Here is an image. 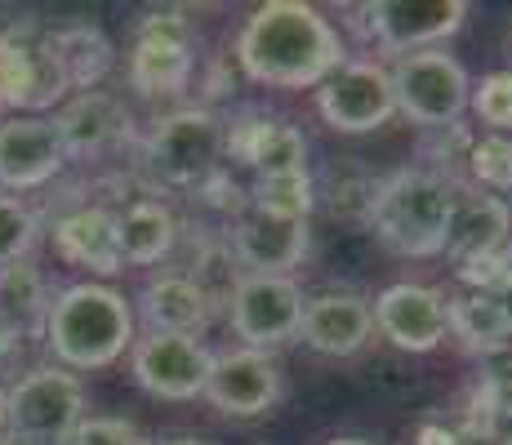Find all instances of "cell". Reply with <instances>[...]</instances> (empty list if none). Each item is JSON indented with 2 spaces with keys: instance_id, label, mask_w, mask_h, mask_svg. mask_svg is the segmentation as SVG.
<instances>
[{
  "instance_id": "74e56055",
  "label": "cell",
  "mask_w": 512,
  "mask_h": 445,
  "mask_svg": "<svg viewBox=\"0 0 512 445\" xmlns=\"http://www.w3.org/2000/svg\"><path fill=\"white\" fill-rule=\"evenodd\" d=\"M18 339H23V334L18 330H9L5 321H0V365L9 361V356H14V348H18Z\"/></svg>"
},
{
  "instance_id": "d590c367",
  "label": "cell",
  "mask_w": 512,
  "mask_h": 445,
  "mask_svg": "<svg viewBox=\"0 0 512 445\" xmlns=\"http://www.w3.org/2000/svg\"><path fill=\"white\" fill-rule=\"evenodd\" d=\"M486 432H490V437H495L499 445H512V405H504L499 414H490Z\"/></svg>"
},
{
  "instance_id": "4316f807",
  "label": "cell",
  "mask_w": 512,
  "mask_h": 445,
  "mask_svg": "<svg viewBox=\"0 0 512 445\" xmlns=\"http://www.w3.org/2000/svg\"><path fill=\"white\" fill-rule=\"evenodd\" d=\"M241 276L245 272H241V263H236L232 245L219 241V236H210V241H201V250H196L192 276H187V281L205 294V303H210V308H228L236 285H241Z\"/></svg>"
},
{
  "instance_id": "8fae6325",
  "label": "cell",
  "mask_w": 512,
  "mask_h": 445,
  "mask_svg": "<svg viewBox=\"0 0 512 445\" xmlns=\"http://www.w3.org/2000/svg\"><path fill=\"white\" fill-rule=\"evenodd\" d=\"M317 112L334 134H370L397 116L392 76L379 63H343L317 85Z\"/></svg>"
},
{
  "instance_id": "2e32d148",
  "label": "cell",
  "mask_w": 512,
  "mask_h": 445,
  "mask_svg": "<svg viewBox=\"0 0 512 445\" xmlns=\"http://www.w3.org/2000/svg\"><path fill=\"white\" fill-rule=\"evenodd\" d=\"M63 161V143H58L54 125L41 116H9L0 125V187H9V192L45 187L63 170Z\"/></svg>"
},
{
  "instance_id": "603a6c76",
  "label": "cell",
  "mask_w": 512,
  "mask_h": 445,
  "mask_svg": "<svg viewBox=\"0 0 512 445\" xmlns=\"http://www.w3.org/2000/svg\"><path fill=\"white\" fill-rule=\"evenodd\" d=\"M446 330L455 334L472 356H490V352L512 348V325H508V312H504V303H499V294L468 290V294L446 299Z\"/></svg>"
},
{
  "instance_id": "30bf717a",
  "label": "cell",
  "mask_w": 512,
  "mask_h": 445,
  "mask_svg": "<svg viewBox=\"0 0 512 445\" xmlns=\"http://www.w3.org/2000/svg\"><path fill=\"white\" fill-rule=\"evenodd\" d=\"M228 321L245 348H254V352L281 348V343L299 339L303 290L290 276H250L245 272L232 303H228Z\"/></svg>"
},
{
  "instance_id": "7c38bea8",
  "label": "cell",
  "mask_w": 512,
  "mask_h": 445,
  "mask_svg": "<svg viewBox=\"0 0 512 445\" xmlns=\"http://www.w3.org/2000/svg\"><path fill=\"white\" fill-rule=\"evenodd\" d=\"M214 370V352L183 334H147L134 343V379L161 401H196Z\"/></svg>"
},
{
  "instance_id": "836d02e7",
  "label": "cell",
  "mask_w": 512,
  "mask_h": 445,
  "mask_svg": "<svg viewBox=\"0 0 512 445\" xmlns=\"http://www.w3.org/2000/svg\"><path fill=\"white\" fill-rule=\"evenodd\" d=\"M67 445H143V432L125 419H81Z\"/></svg>"
},
{
  "instance_id": "7a4b0ae2",
  "label": "cell",
  "mask_w": 512,
  "mask_h": 445,
  "mask_svg": "<svg viewBox=\"0 0 512 445\" xmlns=\"http://www.w3.org/2000/svg\"><path fill=\"white\" fill-rule=\"evenodd\" d=\"M45 343L63 370H107L134 343V312L107 285H67L45 312Z\"/></svg>"
},
{
  "instance_id": "d6986e66",
  "label": "cell",
  "mask_w": 512,
  "mask_h": 445,
  "mask_svg": "<svg viewBox=\"0 0 512 445\" xmlns=\"http://www.w3.org/2000/svg\"><path fill=\"white\" fill-rule=\"evenodd\" d=\"M512 245V210L499 196L481 192H455L450 196V219H446V245L441 254H450L455 263L481 259Z\"/></svg>"
},
{
  "instance_id": "83f0119b",
  "label": "cell",
  "mask_w": 512,
  "mask_h": 445,
  "mask_svg": "<svg viewBox=\"0 0 512 445\" xmlns=\"http://www.w3.org/2000/svg\"><path fill=\"white\" fill-rule=\"evenodd\" d=\"M317 205V187L308 174H281V178H259L250 192V210L277 214V219H303Z\"/></svg>"
},
{
  "instance_id": "4fadbf2b",
  "label": "cell",
  "mask_w": 512,
  "mask_h": 445,
  "mask_svg": "<svg viewBox=\"0 0 512 445\" xmlns=\"http://www.w3.org/2000/svg\"><path fill=\"white\" fill-rule=\"evenodd\" d=\"M281 392V370L268 352H254V348H236L214 356V370L210 383H205V397L219 414L228 419H254L263 414Z\"/></svg>"
},
{
  "instance_id": "e575fe53",
  "label": "cell",
  "mask_w": 512,
  "mask_h": 445,
  "mask_svg": "<svg viewBox=\"0 0 512 445\" xmlns=\"http://www.w3.org/2000/svg\"><path fill=\"white\" fill-rule=\"evenodd\" d=\"M455 432L459 428H446V423H437V419H428V423H423V428H419V445H455Z\"/></svg>"
},
{
  "instance_id": "4dcf8cb0",
  "label": "cell",
  "mask_w": 512,
  "mask_h": 445,
  "mask_svg": "<svg viewBox=\"0 0 512 445\" xmlns=\"http://www.w3.org/2000/svg\"><path fill=\"white\" fill-rule=\"evenodd\" d=\"M468 107L477 112L481 125H490V134L512 130V72H490L472 85Z\"/></svg>"
},
{
  "instance_id": "cb8c5ba5",
  "label": "cell",
  "mask_w": 512,
  "mask_h": 445,
  "mask_svg": "<svg viewBox=\"0 0 512 445\" xmlns=\"http://www.w3.org/2000/svg\"><path fill=\"white\" fill-rule=\"evenodd\" d=\"M116 241H121V263L152 267L170 259V250L179 245V219L161 201H139L116 214Z\"/></svg>"
},
{
  "instance_id": "b9f144b4",
  "label": "cell",
  "mask_w": 512,
  "mask_h": 445,
  "mask_svg": "<svg viewBox=\"0 0 512 445\" xmlns=\"http://www.w3.org/2000/svg\"><path fill=\"white\" fill-rule=\"evenodd\" d=\"M165 445H205V441H192V437H183V441H165Z\"/></svg>"
},
{
  "instance_id": "e0dca14e",
  "label": "cell",
  "mask_w": 512,
  "mask_h": 445,
  "mask_svg": "<svg viewBox=\"0 0 512 445\" xmlns=\"http://www.w3.org/2000/svg\"><path fill=\"white\" fill-rule=\"evenodd\" d=\"M223 147L241 165H250L259 178H281V174H308V138L294 125L277 121V116H241L232 130H223Z\"/></svg>"
},
{
  "instance_id": "5bb4252c",
  "label": "cell",
  "mask_w": 512,
  "mask_h": 445,
  "mask_svg": "<svg viewBox=\"0 0 512 445\" xmlns=\"http://www.w3.org/2000/svg\"><path fill=\"white\" fill-rule=\"evenodd\" d=\"M374 325L379 334L401 352H432L446 339V299L428 285H388V290L374 299Z\"/></svg>"
},
{
  "instance_id": "60d3db41",
  "label": "cell",
  "mask_w": 512,
  "mask_h": 445,
  "mask_svg": "<svg viewBox=\"0 0 512 445\" xmlns=\"http://www.w3.org/2000/svg\"><path fill=\"white\" fill-rule=\"evenodd\" d=\"M330 445H370V441H357V437H339V441H330Z\"/></svg>"
},
{
  "instance_id": "8992f818",
  "label": "cell",
  "mask_w": 512,
  "mask_h": 445,
  "mask_svg": "<svg viewBox=\"0 0 512 445\" xmlns=\"http://www.w3.org/2000/svg\"><path fill=\"white\" fill-rule=\"evenodd\" d=\"M63 94L67 81L45 23L23 18L18 27L0 32V112H14V107L41 112V107H54Z\"/></svg>"
},
{
  "instance_id": "f546056e",
  "label": "cell",
  "mask_w": 512,
  "mask_h": 445,
  "mask_svg": "<svg viewBox=\"0 0 512 445\" xmlns=\"http://www.w3.org/2000/svg\"><path fill=\"white\" fill-rule=\"evenodd\" d=\"M36 232H41V223H36L32 205H23L18 196H0V267L27 263Z\"/></svg>"
},
{
  "instance_id": "52a82bcc",
  "label": "cell",
  "mask_w": 512,
  "mask_h": 445,
  "mask_svg": "<svg viewBox=\"0 0 512 445\" xmlns=\"http://www.w3.org/2000/svg\"><path fill=\"white\" fill-rule=\"evenodd\" d=\"M348 14V23L370 45L388 49V54H419V49H437L446 36L459 32L468 5L464 0H379V5H357Z\"/></svg>"
},
{
  "instance_id": "484cf974",
  "label": "cell",
  "mask_w": 512,
  "mask_h": 445,
  "mask_svg": "<svg viewBox=\"0 0 512 445\" xmlns=\"http://www.w3.org/2000/svg\"><path fill=\"white\" fill-rule=\"evenodd\" d=\"M45 312H49L45 276L36 272L32 263L0 267V321H5L9 330L27 334L36 321L45 325Z\"/></svg>"
},
{
  "instance_id": "1f68e13d",
  "label": "cell",
  "mask_w": 512,
  "mask_h": 445,
  "mask_svg": "<svg viewBox=\"0 0 512 445\" xmlns=\"http://www.w3.org/2000/svg\"><path fill=\"white\" fill-rule=\"evenodd\" d=\"M374 187H379V178H370L361 165H348V174H334L330 214L334 219H370Z\"/></svg>"
},
{
  "instance_id": "ab89813d",
  "label": "cell",
  "mask_w": 512,
  "mask_h": 445,
  "mask_svg": "<svg viewBox=\"0 0 512 445\" xmlns=\"http://www.w3.org/2000/svg\"><path fill=\"white\" fill-rule=\"evenodd\" d=\"M5 428H9V392L0 388V437H5Z\"/></svg>"
},
{
  "instance_id": "3957f363",
  "label": "cell",
  "mask_w": 512,
  "mask_h": 445,
  "mask_svg": "<svg viewBox=\"0 0 512 445\" xmlns=\"http://www.w3.org/2000/svg\"><path fill=\"white\" fill-rule=\"evenodd\" d=\"M450 196H455V187H450L446 174L406 165V170L379 178L366 223L401 259H432L446 245Z\"/></svg>"
},
{
  "instance_id": "f35d334b",
  "label": "cell",
  "mask_w": 512,
  "mask_h": 445,
  "mask_svg": "<svg viewBox=\"0 0 512 445\" xmlns=\"http://www.w3.org/2000/svg\"><path fill=\"white\" fill-rule=\"evenodd\" d=\"M499 303H504V312H508V325H512V272H508V281L499 285Z\"/></svg>"
},
{
  "instance_id": "6da1fadb",
  "label": "cell",
  "mask_w": 512,
  "mask_h": 445,
  "mask_svg": "<svg viewBox=\"0 0 512 445\" xmlns=\"http://www.w3.org/2000/svg\"><path fill=\"white\" fill-rule=\"evenodd\" d=\"M236 63L259 85L317 89L348 63V54H343L339 32L321 18V9L303 0H268L245 18L236 36Z\"/></svg>"
},
{
  "instance_id": "7bdbcfd3",
  "label": "cell",
  "mask_w": 512,
  "mask_h": 445,
  "mask_svg": "<svg viewBox=\"0 0 512 445\" xmlns=\"http://www.w3.org/2000/svg\"><path fill=\"white\" fill-rule=\"evenodd\" d=\"M5 445H14V441H5Z\"/></svg>"
},
{
  "instance_id": "d4e9b609",
  "label": "cell",
  "mask_w": 512,
  "mask_h": 445,
  "mask_svg": "<svg viewBox=\"0 0 512 445\" xmlns=\"http://www.w3.org/2000/svg\"><path fill=\"white\" fill-rule=\"evenodd\" d=\"M49 36H54V54H58V67H63L67 89L90 94V89L103 81L107 72H112L116 49L103 36V27L72 23V27H49Z\"/></svg>"
},
{
  "instance_id": "5b68a950",
  "label": "cell",
  "mask_w": 512,
  "mask_h": 445,
  "mask_svg": "<svg viewBox=\"0 0 512 445\" xmlns=\"http://www.w3.org/2000/svg\"><path fill=\"white\" fill-rule=\"evenodd\" d=\"M85 419L81 379L63 365H41L23 374L9 392V428L5 437L14 445H67Z\"/></svg>"
},
{
  "instance_id": "7402d4cb",
  "label": "cell",
  "mask_w": 512,
  "mask_h": 445,
  "mask_svg": "<svg viewBox=\"0 0 512 445\" xmlns=\"http://www.w3.org/2000/svg\"><path fill=\"white\" fill-rule=\"evenodd\" d=\"M139 308H143V321L152 325V334H183V339H201L214 316L205 294L187 276H156V281H147L139 294Z\"/></svg>"
},
{
  "instance_id": "277c9868",
  "label": "cell",
  "mask_w": 512,
  "mask_h": 445,
  "mask_svg": "<svg viewBox=\"0 0 512 445\" xmlns=\"http://www.w3.org/2000/svg\"><path fill=\"white\" fill-rule=\"evenodd\" d=\"M392 98H397V112L410 125L423 130H446L459 125V116L468 112V94L472 81L455 54L446 49H419V54H401L392 67Z\"/></svg>"
},
{
  "instance_id": "44dd1931",
  "label": "cell",
  "mask_w": 512,
  "mask_h": 445,
  "mask_svg": "<svg viewBox=\"0 0 512 445\" xmlns=\"http://www.w3.org/2000/svg\"><path fill=\"white\" fill-rule=\"evenodd\" d=\"M54 250L63 263L90 267L98 276L121 272V241H116V214L107 205H81L54 223Z\"/></svg>"
},
{
  "instance_id": "d6a6232c",
  "label": "cell",
  "mask_w": 512,
  "mask_h": 445,
  "mask_svg": "<svg viewBox=\"0 0 512 445\" xmlns=\"http://www.w3.org/2000/svg\"><path fill=\"white\" fill-rule=\"evenodd\" d=\"M455 272H459L464 285H472V290L499 294V285H504L508 272H512V245H504V250H495V254H481V259L455 263Z\"/></svg>"
},
{
  "instance_id": "f1b7e54d",
  "label": "cell",
  "mask_w": 512,
  "mask_h": 445,
  "mask_svg": "<svg viewBox=\"0 0 512 445\" xmlns=\"http://www.w3.org/2000/svg\"><path fill=\"white\" fill-rule=\"evenodd\" d=\"M464 161L481 187H490V192H512V138L508 134L472 138Z\"/></svg>"
},
{
  "instance_id": "ffe728a7",
  "label": "cell",
  "mask_w": 512,
  "mask_h": 445,
  "mask_svg": "<svg viewBox=\"0 0 512 445\" xmlns=\"http://www.w3.org/2000/svg\"><path fill=\"white\" fill-rule=\"evenodd\" d=\"M374 330L370 303L357 294H317V299L303 303V321L299 334L312 352L321 356H352L366 348Z\"/></svg>"
},
{
  "instance_id": "9c48e42d",
  "label": "cell",
  "mask_w": 512,
  "mask_h": 445,
  "mask_svg": "<svg viewBox=\"0 0 512 445\" xmlns=\"http://www.w3.org/2000/svg\"><path fill=\"white\" fill-rule=\"evenodd\" d=\"M223 156V121L205 107H187L147 134V165L174 187H201L210 174H219Z\"/></svg>"
},
{
  "instance_id": "ba28073f",
  "label": "cell",
  "mask_w": 512,
  "mask_h": 445,
  "mask_svg": "<svg viewBox=\"0 0 512 445\" xmlns=\"http://www.w3.org/2000/svg\"><path fill=\"white\" fill-rule=\"evenodd\" d=\"M196 67V27L174 9H152L134 32L130 49V85L143 98L183 94Z\"/></svg>"
},
{
  "instance_id": "8d00e7d4",
  "label": "cell",
  "mask_w": 512,
  "mask_h": 445,
  "mask_svg": "<svg viewBox=\"0 0 512 445\" xmlns=\"http://www.w3.org/2000/svg\"><path fill=\"white\" fill-rule=\"evenodd\" d=\"M455 445H499V441L490 437L486 428H468V423H464V428L455 432Z\"/></svg>"
},
{
  "instance_id": "ac0fdd59",
  "label": "cell",
  "mask_w": 512,
  "mask_h": 445,
  "mask_svg": "<svg viewBox=\"0 0 512 445\" xmlns=\"http://www.w3.org/2000/svg\"><path fill=\"white\" fill-rule=\"evenodd\" d=\"M49 125H54L67 156H103V152H112L116 143H125V134H130V112H125L121 98L103 94V89H90V94H76Z\"/></svg>"
},
{
  "instance_id": "9a60e30c",
  "label": "cell",
  "mask_w": 512,
  "mask_h": 445,
  "mask_svg": "<svg viewBox=\"0 0 512 445\" xmlns=\"http://www.w3.org/2000/svg\"><path fill=\"white\" fill-rule=\"evenodd\" d=\"M232 254L250 276H285L308 254V223L303 219H277L263 210H241L232 227Z\"/></svg>"
}]
</instances>
